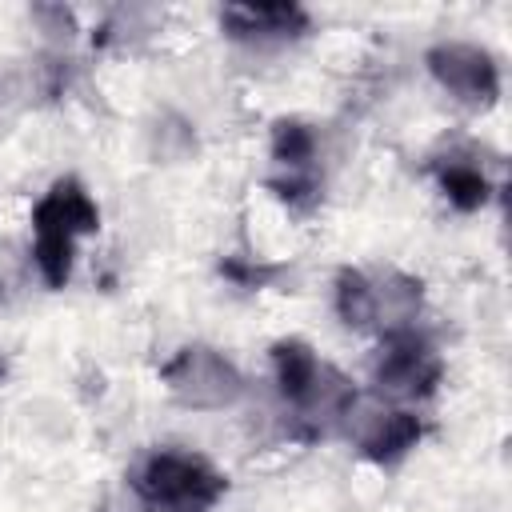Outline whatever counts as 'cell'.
I'll return each mask as SVG.
<instances>
[{"instance_id":"obj_5","label":"cell","mask_w":512,"mask_h":512,"mask_svg":"<svg viewBox=\"0 0 512 512\" xmlns=\"http://www.w3.org/2000/svg\"><path fill=\"white\" fill-rule=\"evenodd\" d=\"M340 428L376 464H400L420 444V432H424L416 412H408L404 404H392L376 392H356Z\"/></svg>"},{"instance_id":"obj_13","label":"cell","mask_w":512,"mask_h":512,"mask_svg":"<svg viewBox=\"0 0 512 512\" xmlns=\"http://www.w3.org/2000/svg\"><path fill=\"white\" fill-rule=\"evenodd\" d=\"M332 308L348 328H372V300H368V272L344 268L332 288Z\"/></svg>"},{"instance_id":"obj_3","label":"cell","mask_w":512,"mask_h":512,"mask_svg":"<svg viewBox=\"0 0 512 512\" xmlns=\"http://www.w3.org/2000/svg\"><path fill=\"white\" fill-rule=\"evenodd\" d=\"M128 492L140 512H212L224 500L228 480L200 452L156 448L132 468Z\"/></svg>"},{"instance_id":"obj_6","label":"cell","mask_w":512,"mask_h":512,"mask_svg":"<svg viewBox=\"0 0 512 512\" xmlns=\"http://www.w3.org/2000/svg\"><path fill=\"white\" fill-rule=\"evenodd\" d=\"M440 376H444V360L416 328L384 336V344H380V352L372 360L376 396H384L392 404H408V400L432 396Z\"/></svg>"},{"instance_id":"obj_11","label":"cell","mask_w":512,"mask_h":512,"mask_svg":"<svg viewBox=\"0 0 512 512\" xmlns=\"http://www.w3.org/2000/svg\"><path fill=\"white\" fill-rule=\"evenodd\" d=\"M144 152L148 160L156 164H188L196 152H200V136H196V124L176 112V108H160L148 116L144 124Z\"/></svg>"},{"instance_id":"obj_14","label":"cell","mask_w":512,"mask_h":512,"mask_svg":"<svg viewBox=\"0 0 512 512\" xmlns=\"http://www.w3.org/2000/svg\"><path fill=\"white\" fill-rule=\"evenodd\" d=\"M32 20H36V28L44 32V40L48 44H72V36H76V16H72V8H64V4H36L32 8Z\"/></svg>"},{"instance_id":"obj_8","label":"cell","mask_w":512,"mask_h":512,"mask_svg":"<svg viewBox=\"0 0 512 512\" xmlns=\"http://www.w3.org/2000/svg\"><path fill=\"white\" fill-rule=\"evenodd\" d=\"M308 12L300 4L288 0H272V4H224L220 8V28L224 36H232L236 44H252V48H276L288 40H300L308 32Z\"/></svg>"},{"instance_id":"obj_15","label":"cell","mask_w":512,"mask_h":512,"mask_svg":"<svg viewBox=\"0 0 512 512\" xmlns=\"http://www.w3.org/2000/svg\"><path fill=\"white\" fill-rule=\"evenodd\" d=\"M20 96H24V84L16 80V76H8V72H0V124L16 112V104H20Z\"/></svg>"},{"instance_id":"obj_10","label":"cell","mask_w":512,"mask_h":512,"mask_svg":"<svg viewBox=\"0 0 512 512\" xmlns=\"http://www.w3.org/2000/svg\"><path fill=\"white\" fill-rule=\"evenodd\" d=\"M432 176H436L440 192L448 196V204L460 208V212H476L492 196L488 168L476 160V152H456L452 148L448 156H436L432 160Z\"/></svg>"},{"instance_id":"obj_2","label":"cell","mask_w":512,"mask_h":512,"mask_svg":"<svg viewBox=\"0 0 512 512\" xmlns=\"http://www.w3.org/2000/svg\"><path fill=\"white\" fill-rule=\"evenodd\" d=\"M272 376L284 408L308 428H340L348 404L356 400V384L316 356L304 340H276L272 344Z\"/></svg>"},{"instance_id":"obj_9","label":"cell","mask_w":512,"mask_h":512,"mask_svg":"<svg viewBox=\"0 0 512 512\" xmlns=\"http://www.w3.org/2000/svg\"><path fill=\"white\" fill-rule=\"evenodd\" d=\"M368 300H372V328L392 336L416 324L420 304H424V288L416 276L408 272H368Z\"/></svg>"},{"instance_id":"obj_12","label":"cell","mask_w":512,"mask_h":512,"mask_svg":"<svg viewBox=\"0 0 512 512\" xmlns=\"http://www.w3.org/2000/svg\"><path fill=\"white\" fill-rule=\"evenodd\" d=\"M156 20H160L156 8L120 4V8H112V12L104 16V24L96 28V32H100L96 40H100L104 48H132V44H140L148 32H156Z\"/></svg>"},{"instance_id":"obj_4","label":"cell","mask_w":512,"mask_h":512,"mask_svg":"<svg viewBox=\"0 0 512 512\" xmlns=\"http://www.w3.org/2000/svg\"><path fill=\"white\" fill-rule=\"evenodd\" d=\"M168 396L192 412H224L244 396V372L212 344H184L160 368Z\"/></svg>"},{"instance_id":"obj_1","label":"cell","mask_w":512,"mask_h":512,"mask_svg":"<svg viewBox=\"0 0 512 512\" xmlns=\"http://www.w3.org/2000/svg\"><path fill=\"white\" fill-rule=\"evenodd\" d=\"M100 228V204L76 176H60L32 208V264L48 288H64L72 276L76 244Z\"/></svg>"},{"instance_id":"obj_7","label":"cell","mask_w":512,"mask_h":512,"mask_svg":"<svg viewBox=\"0 0 512 512\" xmlns=\"http://www.w3.org/2000/svg\"><path fill=\"white\" fill-rule=\"evenodd\" d=\"M428 76L464 108H492L500 96V64L488 48L468 40H440L424 56Z\"/></svg>"}]
</instances>
